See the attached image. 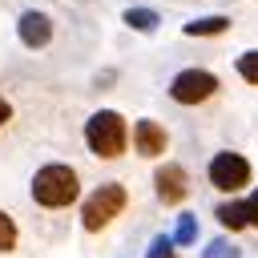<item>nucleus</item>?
Returning a JSON list of instances; mask_svg holds the SVG:
<instances>
[{"label":"nucleus","instance_id":"1","mask_svg":"<svg viewBox=\"0 0 258 258\" xmlns=\"http://www.w3.org/2000/svg\"><path fill=\"white\" fill-rule=\"evenodd\" d=\"M77 194H81L77 173H73L69 165H60V161L40 165V169H36V177H32V202H36V206H44V210H60V206L77 202Z\"/></svg>","mask_w":258,"mask_h":258},{"label":"nucleus","instance_id":"2","mask_svg":"<svg viewBox=\"0 0 258 258\" xmlns=\"http://www.w3.org/2000/svg\"><path fill=\"white\" fill-rule=\"evenodd\" d=\"M125 137H129V133H125V117L113 113V109L93 113L89 125H85V141H89V149H93L97 157H105V161H113V157L125 153Z\"/></svg>","mask_w":258,"mask_h":258},{"label":"nucleus","instance_id":"3","mask_svg":"<svg viewBox=\"0 0 258 258\" xmlns=\"http://www.w3.org/2000/svg\"><path fill=\"white\" fill-rule=\"evenodd\" d=\"M125 210V185H117V181H105V185H97L89 198H85V210H81V222H85V230H105L117 214Z\"/></svg>","mask_w":258,"mask_h":258},{"label":"nucleus","instance_id":"4","mask_svg":"<svg viewBox=\"0 0 258 258\" xmlns=\"http://www.w3.org/2000/svg\"><path fill=\"white\" fill-rule=\"evenodd\" d=\"M214 89H218V77L206 73V69H185V73H177V77L169 81V97H173L177 105H198V101H206Z\"/></svg>","mask_w":258,"mask_h":258},{"label":"nucleus","instance_id":"5","mask_svg":"<svg viewBox=\"0 0 258 258\" xmlns=\"http://www.w3.org/2000/svg\"><path fill=\"white\" fill-rule=\"evenodd\" d=\"M210 181L218 185V189H242L246 181H250V161L242 157V153H218L214 161H210Z\"/></svg>","mask_w":258,"mask_h":258},{"label":"nucleus","instance_id":"6","mask_svg":"<svg viewBox=\"0 0 258 258\" xmlns=\"http://www.w3.org/2000/svg\"><path fill=\"white\" fill-rule=\"evenodd\" d=\"M153 185H157V198H161L165 206H177V202L185 198V189H189V177H185L181 165H161V169L153 173Z\"/></svg>","mask_w":258,"mask_h":258},{"label":"nucleus","instance_id":"7","mask_svg":"<svg viewBox=\"0 0 258 258\" xmlns=\"http://www.w3.org/2000/svg\"><path fill=\"white\" fill-rule=\"evenodd\" d=\"M16 32H20V40H24L28 48H44V44L52 40V20H48L44 12H24L20 24H16Z\"/></svg>","mask_w":258,"mask_h":258},{"label":"nucleus","instance_id":"8","mask_svg":"<svg viewBox=\"0 0 258 258\" xmlns=\"http://www.w3.org/2000/svg\"><path fill=\"white\" fill-rule=\"evenodd\" d=\"M133 145H137L141 157H157V153H165V129L157 121H137L133 125Z\"/></svg>","mask_w":258,"mask_h":258},{"label":"nucleus","instance_id":"9","mask_svg":"<svg viewBox=\"0 0 258 258\" xmlns=\"http://www.w3.org/2000/svg\"><path fill=\"white\" fill-rule=\"evenodd\" d=\"M226 28H230L226 16H202V20H189V24H185L189 36H218V32H226Z\"/></svg>","mask_w":258,"mask_h":258},{"label":"nucleus","instance_id":"10","mask_svg":"<svg viewBox=\"0 0 258 258\" xmlns=\"http://www.w3.org/2000/svg\"><path fill=\"white\" fill-rule=\"evenodd\" d=\"M218 218H222V226H226V230H242V226L250 222L246 202H226V206H218Z\"/></svg>","mask_w":258,"mask_h":258},{"label":"nucleus","instance_id":"11","mask_svg":"<svg viewBox=\"0 0 258 258\" xmlns=\"http://www.w3.org/2000/svg\"><path fill=\"white\" fill-rule=\"evenodd\" d=\"M125 24L137 28V32H153V28H157V12H153V8H129V12H125Z\"/></svg>","mask_w":258,"mask_h":258},{"label":"nucleus","instance_id":"12","mask_svg":"<svg viewBox=\"0 0 258 258\" xmlns=\"http://www.w3.org/2000/svg\"><path fill=\"white\" fill-rule=\"evenodd\" d=\"M194 238H198V222H194L189 214H181V218H177V230H173V242H177V246H189Z\"/></svg>","mask_w":258,"mask_h":258},{"label":"nucleus","instance_id":"13","mask_svg":"<svg viewBox=\"0 0 258 258\" xmlns=\"http://www.w3.org/2000/svg\"><path fill=\"white\" fill-rule=\"evenodd\" d=\"M238 77H242V81H250V85H258V48L238 56Z\"/></svg>","mask_w":258,"mask_h":258},{"label":"nucleus","instance_id":"14","mask_svg":"<svg viewBox=\"0 0 258 258\" xmlns=\"http://www.w3.org/2000/svg\"><path fill=\"white\" fill-rule=\"evenodd\" d=\"M12 246H16V222L0 210V254H8Z\"/></svg>","mask_w":258,"mask_h":258},{"label":"nucleus","instance_id":"15","mask_svg":"<svg viewBox=\"0 0 258 258\" xmlns=\"http://www.w3.org/2000/svg\"><path fill=\"white\" fill-rule=\"evenodd\" d=\"M149 258H177V254H173V238H153Z\"/></svg>","mask_w":258,"mask_h":258},{"label":"nucleus","instance_id":"16","mask_svg":"<svg viewBox=\"0 0 258 258\" xmlns=\"http://www.w3.org/2000/svg\"><path fill=\"white\" fill-rule=\"evenodd\" d=\"M206 258H238V250H234L230 242H210V250H206Z\"/></svg>","mask_w":258,"mask_h":258},{"label":"nucleus","instance_id":"17","mask_svg":"<svg viewBox=\"0 0 258 258\" xmlns=\"http://www.w3.org/2000/svg\"><path fill=\"white\" fill-rule=\"evenodd\" d=\"M246 214H250V222H254V226H258V189H254V194H250V202H246Z\"/></svg>","mask_w":258,"mask_h":258},{"label":"nucleus","instance_id":"18","mask_svg":"<svg viewBox=\"0 0 258 258\" xmlns=\"http://www.w3.org/2000/svg\"><path fill=\"white\" fill-rule=\"evenodd\" d=\"M8 117H12V105H8V101H0V125H4Z\"/></svg>","mask_w":258,"mask_h":258}]
</instances>
